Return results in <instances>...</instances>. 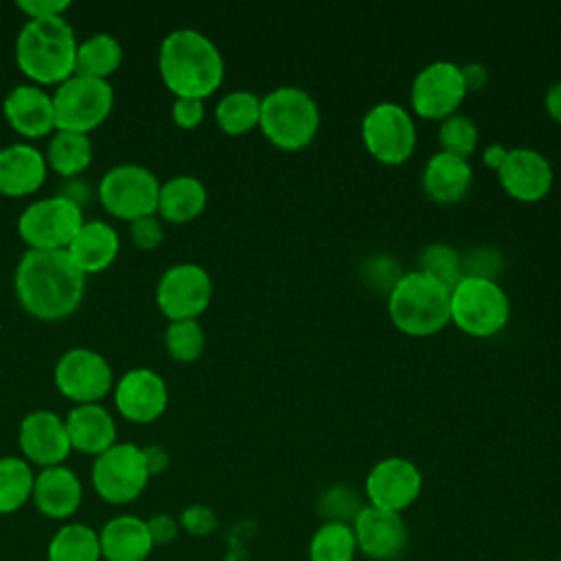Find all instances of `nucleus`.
<instances>
[{
	"label": "nucleus",
	"mask_w": 561,
	"mask_h": 561,
	"mask_svg": "<svg viewBox=\"0 0 561 561\" xmlns=\"http://www.w3.org/2000/svg\"><path fill=\"white\" fill-rule=\"evenodd\" d=\"M552 167L546 156L535 149H508L506 160L497 169L502 188L519 202H537L546 197L552 186Z\"/></svg>",
	"instance_id": "nucleus-19"
},
{
	"label": "nucleus",
	"mask_w": 561,
	"mask_h": 561,
	"mask_svg": "<svg viewBox=\"0 0 561 561\" xmlns=\"http://www.w3.org/2000/svg\"><path fill=\"white\" fill-rule=\"evenodd\" d=\"M362 276H364L366 285H370L375 289H388V294H390V289L401 278V272H399L397 261H392L383 254H377V256H370L364 261Z\"/></svg>",
	"instance_id": "nucleus-38"
},
{
	"label": "nucleus",
	"mask_w": 561,
	"mask_h": 561,
	"mask_svg": "<svg viewBox=\"0 0 561 561\" xmlns=\"http://www.w3.org/2000/svg\"><path fill=\"white\" fill-rule=\"evenodd\" d=\"M526 561H537V559H526Z\"/></svg>",
	"instance_id": "nucleus-50"
},
{
	"label": "nucleus",
	"mask_w": 561,
	"mask_h": 561,
	"mask_svg": "<svg viewBox=\"0 0 561 561\" xmlns=\"http://www.w3.org/2000/svg\"><path fill=\"white\" fill-rule=\"evenodd\" d=\"M158 72L175 96L204 101L224 81V57L202 31L175 28L160 42Z\"/></svg>",
	"instance_id": "nucleus-2"
},
{
	"label": "nucleus",
	"mask_w": 561,
	"mask_h": 561,
	"mask_svg": "<svg viewBox=\"0 0 561 561\" xmlns=\"http://www.w3.org/2000/svg\"><path fill=\"white\" fill-rule=\"evenodd\" d=\"M99 202L103 208L125 221L158 215L160 182L142 164H116L99 180Z\"/></svg>",
	"instance_id": "nucleus-9"
},
{
	"label": "nucleus",
	"mask_w": 561,
	"mask_h": 561,
	"mask_svg": "<svg viewBox=\"0 0 561 561\" xmlns=\"http://www.w3.org/2000/svg\"><path fill=\"white\" fill-rule=\"evenodd\" d=\"M362 140L373 158L383 164L405 162L416 145V127L410 112L392 101L373 105L362 118Z\"/></svg>",
	"instance_id": "nucleus-11"
},
{
	"label": "nucleus",
	"mask_w": 561,
	"mask_h": 561,
	"mask_svg": "<svg viewBox=\"0 0 561 561\" xmlns=\"http://www.w3.org/2000/svg\"><path fill=\"white\" fill-rule=\"evenodd\" d=\"M320 125V110L313 96L296 85H278L261 99L259 127L265 138L285 151L307 147Z\"/></svg>",
	"instance_id": "nucleus-5"
},
{
	"label": "nucleus",
	"mask_w": 561,
	"mask_h": 561,
	"mask_svg": "<svg viewBox=\"0 0 561 561\" xmlns=\"http://www.w3.org/2000/svg\"><path fill=\"white\" fill-rule=\"evenodd\" d=\"M2 112L11 129L24 138H42L55 129L53 94L42 85L20 83L11 88L4 96Z\"/></svg>",
	"instance_id": "nucleus-20"
},
{
	"label": "nucleus",
	"mask_w": 561,
	"mask_h": 561,
	"mask_svg": "<svg viewBox=\"0 0 561 561\" xmlns=\"http://www.w3.org/2000/svg\"><path fill=\"white\" fill-rule=\"evenodd\" d=\"M473 180L469 162L460 156L438 151L434 153L423 169L421 184L430 199L438 204H454L467 195Z\"/></svg>",
	"instance_id": "nucleus-26"
},
{
	"label": "nucleus",
	"mask_w": 561,
	"mask_h": 561,
	"mask_svg": "<svg viewBox=\"0 0 561 561\" xmlns=\"http://www.w3.org/2000/svg\"><path fill=\"white\" fill-rule=\"evenodd\" d=\"M502 272V254L495 248H476L462 256V274L495 280Z\"/></svg>",
	"instance_id": "nucleus-39"
},
{
	"label": "nucleus",
	"mask_w": 561,
	"mask_h": 561,
	"mask_svg": "<svg viewBox=\"0 0 561 561\" xmlns=\"http://www.w3.org/2000/svg\"><path fill=\"white\" fill-rule=\"evenodd\" d=\"M114 107L110 81L72 75L53 92L55 129L88 134L103 125Z\"/></svg>",
	"instance_id": "nucleus-7"
},
{
	"label": "nucleus",
	"mask_w": 561,
	"mask_h": 561,
	"mask_svg": "<svg viewBox=\"0 0 561 561\" xmlns=\"http://www.w3.org/2000/svg\"><path fill=\"white\" fill-rule=\"evenodd\" d=\"M164 346L171 359L191 364L199 359L206 346L204 329L197 320H173L164 331Z\"/></svg>",
	"instance_id": "nucleus-34"
},
{
	"label": "nucleus",
	"mask_w": 561,
	"mask_h": 561,
	"mask_svg": "<svg viewBox=\"0 0 561 561\" xmlns=\"http://www.w3.org/2000/svg\"><path fill=\"white\" fill-rule=\"evenodd\" d=\"M57 390L79 403H99L114 386V375L110 362L85 346H75L66 351L53 370Z\"/></svg>",
	"instance_id": "nucleus-13"
},
{
	"label": "nucleus",
	"mask_w": 561,
	"mask_h": 561,
	"mask_svg": "<svg viewBox=\"0 0 561 561\" xmlns=\"http://www.w3.org/2000/svg\"><path fill=\"white\" fill-rule=\"evenodd\" d=\"M208 193L199 178L195 175H173L160 184L158 215L171 224H186L199 217L206 208Z\"/></svg>",
	"instance_id": "nucleus-27"
},
{
	"label": "nucleus",
	"mask_w": 561,
	"mask_h": 561,
	"mask_svg": "<svg viewBox=\"0 0 561 561\" xmlns=\"http://www.w3.org/2000/svg\"><path fill=\"white\" fill-rule=\"evenodd\" d=\"M364 504L357 493L348 486H331L318 500V513L322 522H344L351 524Z\"/></svg>",
	"instance_id": "nucleus-37"
},
{
	"label": "nucleus",
	"mask_w": 561,
	"mask_h": 561,
	"mask_svg": "<svg viewBox=\"0 0 561 561\" xmlns=\"http://www.w3.org/2000/svg\"><path fill=\"white\" fill-rule=\"evenodd\" d=\"M15 298L26 313L44 322L72 316L85 294V274L68 250H26L13 276Z\"/></svg>",
	"instance_id": "nucleus-1"
},
{
	"label": "nucleus",
	"mask_w": 561,
	"mask_h": 561,
	"mask_svg": "<svg viewBox=\"0 0 561 561\" xmlns=\"http://www.w3.org/2000/svg\"><path fill=\"white\" fill-rule=\"evenodd\" d=\"M462 70V79H465V85H467V92L469 90H482L486 85V79H489V72L482 64L478 61H469L465 66H460Z\"/></svg>",
	"instance_id": "nucleus-46"
},
{
	"label": "nucleus",
	"mask_w": 561,
	"mask_h": 561,
	"mask_svg": "<svg viewBox=\"0 0 561 561\" xmlns=\"http://www.w3.org/2000/svg\"><path fill=\"white\" fill-rule=\"evenodd\" d=\"M83 210L57 193L35 199L18 217V234L28 250H66L83 226Z\"/></svg>",
	"instance_id": "nucleus-8"
},
{
	"label": "nucleus",
	"mask_w": 561,
	"mask_h": 561,
	"mask_svg": "<svg viewBox=\"0 0 561 561\" xmlns=\"http://www.w3.org/2000/svg\"><path fill=\"white\" fill-rule=\"evenodd\" d=\"M15 7L28 20H46V18H64L70 9L68 0H18Z\"/></svg>",
	"instance_id": "nucleus-43"
},
{
	"label": "nucleus",
	"mask_w": 561,
	"mask_h": 561,
	"mask_svg": "<svg viewBox=\"0 0 561 561\" xmlns=\"http://www.w3.org/2000/svg\"><path fill=\"white\" fill-rule=\"evenodd\" d=\"M123 64V44L112 33H94L79 42L75 75L107 81Z\"/></svg>",
	"instance_id": "nucleus-28"
},
{
	"label": "nucleus",
	"mask_w": 561,
	"mask_h": 561,
	"mask_svg": "<svg viewBox=\"0 0 561 561\" xmlns=\"http://www.w3.org/2000/svg\"><path fill=\"white\" fill-rule=\"evenodd\" d=\"M423 489L419 467L401 456H388L375 462L366 476L364 493L370 506L403 513L416 502Z\"/></svg>",
	"instance_id": "nucleus-15"
},
{
	"label": "nucleus",
	"mask_w": 561,
	"mask_h": 561,
	"mask_svg": "<svg viewBox=\"0 0 561 561\" xmlns=\"http://www.w3.org/2000/svg\"><path fill=\"white\" fill-rule=\"evenodd\" d=\"M557 561H561V552H559V559Z\"/></svg>",
	"instance_id": "nucleus-49"
},
{
	"label": "nucleus",
	"mask_w": 561,
	"mask_h": 561,
	"mask_svg": "<svg viewBox=\"0 0 561 561\" xmlns=\"http://www.w3.org/2000/svg\"><path fill=\"white\" fill-rule=\"evenodd\" d=\"M508 316L511 305L497 280L462 276L449 291V320L473 337L500 333Z\"/></svg>",
	"instance_id": "nucleus-6"
},
{
	"label": "nucleus",
	"mask_w": 561,
	"mask_h": 561,
	"mask_svg": "<svg viewBox=\"0 0 561 561\" xmlns=\"http://www.w3.org/2000/svg\"><path fill=\"white\" fill-rule=\"evenodd\" d=\"M449 291L419 270L401 274L388 294L390 320L399 331L414 337L438 333L449 322Z\"/></svg>",
	"instance_id": "nucleus-4"
},
{
	"label": "nucleus",
	"mask_w": 561,
	"mask_h": 561,
	"mask_svg": "<svg viewBox=\"0 0 561 561\" xmlns=\"http://www.w3.org/2000/svg\"><path fill=\"white\" fill-rule=\"evenodd\" d=\"M357 554L370 561H394L408 546V526L401 513L364 504L351 522Z\"/></svg>",
	"instance_id": "nucleus-16"
},
{
	"label": "nucleus",
	"mask_w": 561,
	"mask_h": 561,
	"mask_svg": "<svg viewBox=\"0 0 561 561\" xmlns=\"http://www.w3.org/2000/svg\"><path fill=\"white\" fill-rule=\"evenodd\" d=\"M171 118L182 129H195L204 121V101L193 96H175Z\"/></svg>",
	"instance_id": "nucleus-42"
},
{
	"label": "nucleus",
	"mask_w": 561,
	"mask_h": 561,
	"mask_svg": "<svg viewBox=\"0 0 561 561\" xmlns=\"http://www.w3.org/2000/svg\"><path fill=\"white\" fill-rule=\"evenodd\" d=\"M44 153L28 145L15 142L0 149V195L24 197L35 193L46 180Z\"/></svg>",
	"instance_id": "nucleus-22"
},
{
	"label": "nucleus",
	"mask_w": 561,
	"mask_h": 561,
	"mask_svg": "<svg viewBox=\"0 0 561 561\" xmlns=\"http://www.w3.org/2000/svg\"><path fill=\"white\" fill-rule=\"evenodd\" d=\"M77 46L66 18L26 20L15 39V64L35 85H59L75 75Z\"/></svg>",
	"instance_id": "nucleus-3"
},
{
	"label": "nucleus",
	"mask_w": 561,
	"mask_h": 561,
	"mask_svg": "<svg viewBox=\"0 0 561 561\" xmlns=\"http://www.w3.org/2000/svg\"><path fill=\"white\" fill-rule=\"evenodd\" d=\"M70 447L75 451L99 456L116 445V423L101 403H79L64 419Z\"/></svg>",
	"instance_id": "nucleus-23"
},
{
	"label": "nucleus",
	"mask_w": 561,
	"mask_h": 561,
	"mask_svg": "<svg viewBox=\"0 0 561 561\" xmlns=\"http://www.w3.org/2000/svg\"><path fill=\"white\" fill-rule=\"evenodd\" d=\"M48 561H101L99 533L77 522L61 526L48 543Z\"/></svg>",
	"instance_id": "nucleus-32"
},
{
	"label": "nucleus",
	"mask_w": 561,
	"mask_h": 561,
	"mask_svg": "<svg viewBox=\"0 0 561 561\" xmlns=\"http://www.w3.org/2000/svg\"><path fill=\"white\" fill-rule=\"evenodd\" d=\"M129 239L138 250H156L164 239V228L158 215H147L129 224Z\"/></svg>",
	"instance_id": "nucleus-40"
},
{
	"label": "nucleus",
	"mask_w": 561,
	"mask_h": 561,
	"mask_svg": "<svg viewBox=\"0 0 561 561\" xmlns=\"http://www.w3.org/2000/svg\"><path fill=\"white\" fill-rule=\"evenodd\" d=\"M438 142L443 147L440 151H447L467 160V156H471L478 147V125L465 114H451L440 121Z\"/></svg>",
	"instance_id": "nucleus-36"
},
{
	"label": "nucleus",
	"mask_w": 561,
	"mask_h": 561,
	"mask_svg": "<svg viewBox=\"0 0 561 561\" xmlns=\"http://www.w3.org/2000/svg\"><path fill=\"white\" fill-rule=\"evenodd\" d=\"M46 164L57 175L72 180L92 162V142L88 134L57 129L46 149Z\"/></svg>",
	"instance_id": "nucleus-29"
},
{
	"label": "nucleus",
	"mask_w": 561,
	"mask_h": 561,
	"mask_svg": "<svg viewBox=\"0 0 561 561\" xmlns=\"http://www.w3.org/2000/svg\"><path fill=\"white\" fill-rule=\"evenodd\" d=\"M114 403L123 419L131 423L158 421L169 403L164 379L151 368H129L114 386Z\"/></svg>",
	"instance_id": "nucleus-17"
},
{
	"label": "nucleus",
	"mask_w": 561,
	"mask_h": 561,
	"mask_svg": "<svg viewBox=\"0 0 561 561\" xmlns=\"http://www.w3.org/2000/svg\"><path fill=\"white\" fill-rule=\"evenodd\" d=\"M147 528H149L153 546H164V543H171L178 537L180 524L175 522V517H171L167 513H160V515H153L151 519H147Z\"/></svg>",
	"instance_id": "nucleus-44"
},
{
	"label": "nucleus",
	"mask_w": 561,
	"mask_h": 561,
	"mask_svg": "<svg viewBox=\"0 0 561 561\" xmlns=\"http://www.w3.org/2000/svg\"><path fill=\"white\" fill-rule=\"evenodd\" d=\"M18 443L24 460L42 469L64 465L72 451L64 419L50 410L28 412L20 423Z\"/></svg>",
	"instance_id": "nucleus-18"
},
{
	"label": "nucleus",
	"mask_w": 561,
	"mask_h": 561,
	"mask_svg": "<svg viewBox=\"0 0 561 561\" xmlns=\"http://www.w3.org/2000/svg\"><path fill=\"white\" fill-rule=\"evenodd\" d=\"M180 526L195 537H206L217 528V515L204 504H193L182 511Z\"/></svg>",
	"instance_id": "nucleus-41"
},
{
	"label": "nucleus",
	"mask_w": 561,
	"mask_h": 561,
	"mask_svg": "<svg viewBox=\"0 0 561 561\" xmlns=\"http://www.w3.org/2000/svg\"><path fill=\"white\" fill-rule=\"evenodd\" d=\"M142 456H145V465L149 469V476L162 473L169 465V451L160 445H147L142 447Z\"/></svg>",
	"instance_id": "nucleus-45"
},
{
	"label": "nucleus",
	"mask_w": 561,
	"mask_h": 561,
	"mask_svg": "<svg viewBox=\"0 0 561 561\" xmlns=\"http://www.w3.org/2000/svg\"><path fill=\"white\" fill-rule=\"evenodd\" d=\"M83 486L77 473L64 465L46 467L35 476L31 500L35 508L50 519H66L77 513Z\"/></svg>",
	"instance_id": "nucleus-21"
},
{
	"label": "nucleus",
	"mask_w": 561,
	"mask_h": 561,
	"mask_svg": "<svg viewBox=\"0 0 561 561\" xmlns=\"http://www.w3.org/2000/svg\"><path fill=\"white\" fill-rule=\"evenodd\" d=\"M261 96L250 90H232L215 105V121L221 131L239 136L259 125Z\"/></svg>",
	"instance_id": "nucleus-30"
},
{
	"label": "nucleus",
	"mask_w": 561,
	"mask_h": 561,
	"mask_svg": "<svg viewBox=\"0 0 561 561\" xmlns=\"http://www.w3.org/2000/svg\"><path fill=\"white\" fill-rule=\"evenodd\" d=\"M142 447L134 443H116L99 454L92 465V486L96 495L110 504L134 502L149 482Z\"/></svg>",
	"instance_id": "nucleus-10"
},
{
	"label": "nucleus",
	"mask_w": 561,
	"mask_h": 561,
	"mask_svg": "<svg viewBox=\"0 0 561 561\" xmlns=\"http://www.w3.org/2000/svg\"><path fill=\"white\" fill-rule=\"evenodd\" d=\"M543 105H546V112L561 125V79L554 81V83L546 90Z\"/></svg>",
	"instance_id": "nucleus-47"
},
{
	"label": "nucleus",
	"mask_w": 561,
	"mask_h": 561,
	"mask_svg": "<svg viewBox=\"0 0 561 561\" xmlns=\"http://www.w3.org/2000/svg\"><path fill=\"white\" fill-rule=\"evenodd\" d=\"M467 94L462 70L454 61H432L421 68L412 81V110L432 121H443L456 114Z\"/></svg>",
	"instance_id": "nucleus-14"
},
{
	"label": "nucleus",
	"mask_w": 561,
	"mask_h": 561,
	"mask_svg": "<svg viewBox=\"0 0 561 561\" xmlns=\"http://www.w3.org/2000/svg\"><path fill=\"white\" fill-rule=\"evenodd\" d=\"M213 298L210 274L191 261L167 267L156 287L158 309L173 320H197Z\"/></svg>",
	"instance_id": "nucleus-12"
},
{
	"label": "nucleus",
	"mask_w": 561,
	"mask_h": 561,
	"mask_svg": "<svg viewBox=\"0 0 561 561\" xmlns=\"http://www.w3.org/2000/svg\"><path fill=\"white\" fill-rule=\"evenodd\" d=\"M419 272L436 278L451 289L462 274V256L447 243H430L419 254Z\"/></svg>",
	"instance_id": "nucleus-35"
},
{
	"label": "nucleus",
	"mask_w": 561,
	"mask_h": 561,
	"mask_svg": "<svg viewBox=\"0 0 561 561\" xmlns=\"http://www.w3.org/2000/svg\"><path fill=\"white\" fill-rule=\"evenodd\" d=\"M101 557L107 561H145L156 548L147 522L136 515H118L99 533Z\"/></svg>",
	"instance_id": "nucleus-25"
},
{
	"label": "nucleus",
	"mask_w": 561,
	"mask_h": 561,
	"mask_svg": "<svg viewBox=\"0 0 561 561\" xmlns=\"http://www.w3.org/2000/svg\"><path fill=\"white\" fill-rule=\"evenodd\" d=\"M35 473L24 458L2 456L0 458V515L15 513L22 508L33 493Z\"/></svg>",
	"instance_id": "nucleus-33"
},
{
	"label": "nucleus",
	"mask_w": 561,
	"mask_h": 561,
	"mask_svg": "<svg viewBox=\"0 0 561 561\" xmlns=\"http://www.w3.org/2000/svg\"><path fill=\"white\" fill-rule=\"evenodd\" d=\"M66 250L75 265L88 276L99 274L114 263L121 250V239L110 224L101 219H90L83 221V226L79 228V232Z\"/></svg>",
	"instance_id": "nucleus-24"
},
{
	"label": "nucleus",
	"mask_w": 561,
	"mask_h": 561,
	"mask_svg": "<svg viewBox=\"0 0 561 561\" xmlns=\"http://www.w3.org/2000/svg\"><path fill=\"white\" fill-rule=\"evenodd\" d=\"M309 561H355L357 543L351 524L322 522L307 546Z\"/></svg>",
	"instance_id": "nucleus-31"
},
{
	"label": "nucleus",
	"mask_w": 561,
	"mask_h": 561,
	"mask_svg": "<svg viewBox=\"0 0 561 561\" xmlns=\"http://www.w3.org/2000/svg\"><path fill=\"white\" fill-rule=\"evenodd\" d=\"M506 153H508V149L506 147H502L500 142H493V145H486L484 147V153H482V160H484V164L489 167V169H500L502 167V162L506 160Z\"/></svg>",
	"instance_id": "nucleus-48"
}]
</instances>
